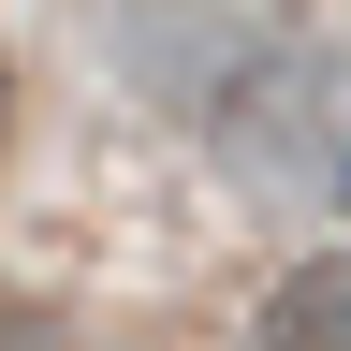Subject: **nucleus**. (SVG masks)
Listing matches in <instances>:
<instances>
[{"mask_svg":"<svg viewBox=\"0 0 351 351\" xmlns=\"http://www.w3.org/2000/svg\"><path fill=\"white\" fill-rule=\"evenodd\" d=\"M263 351H351V249H322V263H293V278H278Z\"/></svg>","mask_w":351,"mask_h":351,"instance_id":"nucleus-2","label":"nucleus"},{"mask_svg":"<svg viewBox=\"0 0 351 351\" xmlns=\"http://www.w3.org/2000/svg\"><path fill=\"white\" fill-rule=\"evenodd\" d=\"M132 59L191 103V132L263 219L351 205V44L293 0H132Z\"/></svg>","mask_w":351,"mask_h":351,"instance_id":"nucleus-1","label":"nucleus"},{"mask_svg":"<svg viewBox=\"0 0 351 351\" xmlns=\"http://www.w3.org/2000/svg\"><path fill=\"white\" fill-rule=\"evenodd\" d=\"M0 132H15V73H0Z\"/></svg>","mask_w":351,"mask_h":351,"instance_id":"nucleus-3","label":"nucleus"}]
</instances>
